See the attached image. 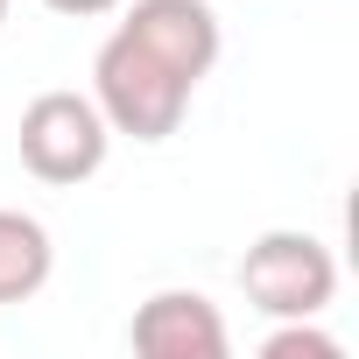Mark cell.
<instances>
[{"label": "cell", "instance_id": "6da1fadb", "mask_svg": "<svg viewBox=\"0 0 359 359\" xmlns=\"http://www.w3.org/2000/svg\"><path fill=\"white\" fill-rule=\"evenodd\" d=\"M191 78H176L162 57H148L134 36H106L99 57H92V106L106 113L113 134H134V141H169L191 113Z\"/></svg>", "mask_w": 359, "mask_h": 359}, {"label": "cell", "instance_id": "7a4b0ae2", "mask_svg": "<svg viewBox=\"0 0 359 359\" xmlns=\"http://www.w3.org/2000/svg\"><path fill=\"white\" fill-rule=\"evenodd\" d=\"M240 289H247V303L261 310V317H317L331 296H338V261H331V247L317 240V233H289V226H275V233H261L254 247H247V261H240Z\"/></svg>", "mask_w": 359, "mask_h": 359}, {"label": "cell", "instance_id": "3957f363", "mask_svg": "<svg viewBox=\"0 0 359 359\" xmlns=\"http://www.w3.org/2000/svg\"><path fill=\"white\" fill-rule=\"evenodd\" d=\"M22 169L43 176V184H85V176L106 169L113 127L85 92H36L22 106Z\"/></svg>", "mask_w": 359, "mask_h": 359}, {"label": "cell", "instance_id": "277c9868", "mask_svg": "<svg viewBox=\"0 0 359 359\" xmlns=\"http://www.w3.org/2000/svg\"><path fill=\"white\" fill-rule=\"evenodd\" d=\"M120 36H134L148 57H162L176 78H191V85H205L212 64H219V50H226L219 15L205 8V0H134Z\"/></svg>", "mask_w": 359, "mask_h": 359}, {"label": "cell", "instance_id": "5b68a950", "mask_svg": "<svg viewBox=\"0 0 359 359\" xmlns=\"http://www.w3.org/2000/svg\"><path fill=\"white\" fill-rule=\"evenodd\" d=\"M134 352L148 359H226V317L212 296L198 289H155L141 310H134Z\"/></svg>", "mask_w": 359, "mask_h": 359}, {"label": "cell", "instance_id": "8992f818", "mask_svg": "<svg viewBox=\"0 0 359 359\" xmlns=\"http://www.w3.org/2000/svg\"><path fill=\"white\" fill-rule=\"evenodd\" d=\"M57 268L50 226L29 212H0V303H29Z\"/></svg>", "mask_w": 359, "mask_h": 359}, {"label": "cell", "instance_id": "52a82bcc", "mask_svg": "<svg viewBox=\"0 0 359 359\" xmlns=\"http://www.w3.org/2000/svg\"><path fill=\"white\" fill-rule=\"evenodd\" d=\"M268 359H338V338H324L310 317H282V331L261 345Z\"/></svg>", "mask_w": 359, "mask_h": 359}, {"label": "cell", "instance_id": "ba28073f", "mask_svg": "<svg viewBox=\"0 0 359 359\" xmlns=\"http://www.w3.org/2000/svg\"><path fill=\"white\" fill-rule=\"evenodd\" d=\"M43 8H57V15H78V22H85V15H113L120 0H43Z\"/></svg>", "mask_w": 359, "mask_h": 359}, {"label": "cell", "instance_id": "9c48e42d", "mask_svg": "<svg viewBox=\"0 0 359 359\" xmlns=\"http://www.w3.org/2000/svg\"><path fill=\"white\" fill-rule=\"evenodd\" d=\"M0 22H8V0H0Z\"/></svg>", "mask_w": 359, "mask_h": 359}]
</instances>
